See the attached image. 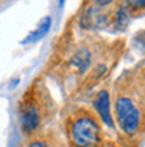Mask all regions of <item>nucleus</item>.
I'll return each mask as SVG.
<instances>
[{"mask_svg":"<svg viewBox=\"0 0 145 147\" xmlns=\"http://www.w3.org/2000/svg\"><path fill=\"white\" fill-rule=\"evenodd\" d=\"M63 3H65V0H59V5H63Z\"/></svg>","mask_w":145,"mask_h":147,"instance_id":"nucleus-10","label":"nucleus"},{"mask_svg":"<svg viewBox=\"0 0 145 147\" xmlns=\"http://www.w3.org/2000/svg\"><path fill=\"white\" fill-rule=\"evenodd\" d=\"M91 62H93V55L90 50L87 47H82L75 50L71 58L69 59V68L74 75L83 76L87 74V71H90Z\"/></svg>","mask_w":145,"mask_h":147,"instance_id":"nucleus-6","label":"nucleus"},{"mask_svg":"<svg viewBox=\"0 0 145 147\" xmlns=\"http://www.w3.org/2000/svg\"><path fill=\"white\" fill-rule=\"evenodd\" d=\"M67 147H113L103 131V123L94 110L79 106L65 119Z\"/></svg>","mask_w":145,"mask_h":147,"instance_id":"nucleus-2","label":"nucleus"},{"mask_svg":"<svg viewBox=\"0 0 145 147\" xmlns=\"http://www.w3.org/2000/svg\"><path fill=\"white\" fill-rule=\"evenodd\" d=\"M144 115L141 103H138L133 95L125 92L122 87L117 86V94L114 99V118L120 131L128 138L136 136L144 126Z\"/></svg>","mask_w":145,"mask_h":147,"instance_id":"nucleus-3","label":"nucleus"},{"mask_svg":"<svg viewBox=\"0 0 145 147\" xmlns=\"http://www.w3.org/2000/svg\"><path fill=\"white\" fill-rule=\"evenodd\" d=\"M50 27H51V18L50 16H46V18H43V19L40 20L38 27L32 32H30L27 35V38L24 39L22 43L26 44V43H32V42H36V40H40L43 36L47 35V32L50 31Z\"/></svg>","mask_w":145,"mask_h":147,"instance_id":"nucleus-7","label":"nucleus"},{"mask_svg":"<svg viewBox=\"0 0 145 147\" xmlns=\"http://www.w3.org/2000/svg\"><path fill=\"white\" fill-rule=\"evenodd\" d=\"M114 0H93V3H94V7L95 8H103L106 5H109L112 4Z\"/></svg>","mask_w":145,"mask_h":147,"instance_id":"nucleus-9","label":"nucleus"},{"mask_svg":"<svg viewBox=\"0 0 145 147\" xmlns=\"http://www.w3.org/2000/svg\"><path fill=\"white\" fill-rule=\"evenodd\" d=\"M23 147H67V143L58 132L43 130L35 135L28 136L27 143Z\"/></svg>","mask_w":145,"mask_h":147,"instance_id":"nucleus-5","label":"nucleus"},{"mask_svg":"<svg viewBox=\"0 0 145 147\" xmlns=\"http://www.w3.org/2000/svg\"><path fill=\"white\" fill-rule=\"evenodd\" d=\"M54 112L55 103L44 82L40 79L34 80L24 91L18 105V116L23 134L28 138L43 131Z\"/></svg>","mask_w":145,"mask_h":147,"instance_id":"nucleus-1","label":"nucleus"},{"mask_svg":"<svg viewBox=\"0 0 145 147\" xmlns=\"http://www.w3.org/2000/svg\"><path fill=\"white\" fill-rule=\"evenodd\" d=\"M125 7L129 13L141 15L145 12V0H125Z\"/></svg>","mask_w":145,"mask_h":147,"instance_id":"nucleus-8","label":"nucleus"},{"mask_svg":"<svg viewBox=\"0 0 145 147\" xmlns=\"http://www.w3.org/2000/svg\"><path fill=\"white\" fill-rule=\"evenodd\" d=\"M93 110L101 119L103 126L114 128V118L110 110V95L106 88L99 90L93 99Z\"/></svg>","mask_w":145,"mask_h":147,"instance_id":"nucleus-4","label":"nucleus"}]
</instances>
